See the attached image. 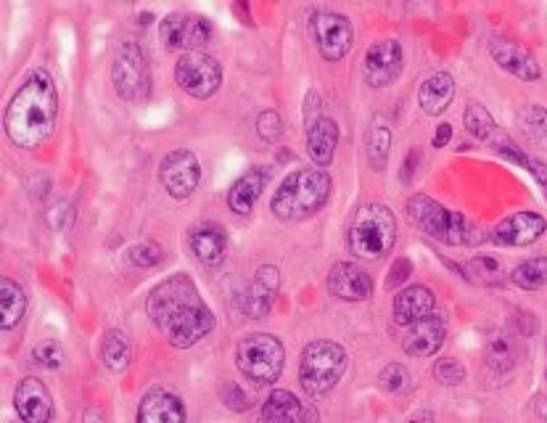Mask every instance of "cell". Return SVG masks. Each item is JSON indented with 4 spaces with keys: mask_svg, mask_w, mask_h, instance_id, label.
I'll use <instances>...</instances> for the list:
<instances>
[{
    "mask_svg": "<svg viewBox=\"0 0 547 423\" xmlns=\"http://www.w3.org/2000/svg\"><path fill=\"white\" fill-rule=\"evenodd\" d=\"M14 408L24 423H51L53 400L48 386L37 376H27L16 384Z\"/></svg>",
    "mask_w": 547,
    "mask_h": 423,
    "instance_id": "cell-18",
    "label": "cell"
},
{
    "mask_svg": "<svg viewBox=\"0 0 547 423\" xmlns=\"http://www.w3.org/2000/svg\"><path fill=\"white\" fill-rule=\"evenodd\" d=\"M159 180L172 199H191L201 183V164L188 149L170 151L159 164Z\"/></svg>",
    "mask_w": 547,
    "mask_h": 423,
    "instance_id": "cell-12",
    "label": "cell"
},
{
    "mask_svg": "<svg viewBox=\"0 0 547 423\" xmlns=\"http://www.w3.org/2000/svg\"><path fill=\"white\" fill-rule=\"evenodd\" d=\"M347 349L331 339H315L302 349L299 360V384L304 394L318 400L333 392L347 373Z\"/></svg>",
    "mask_w": 547,
    "mask_h": 423,
    "instance_id": "cell-6",
    "label": "cell"
},
{
    "mask_svg": "<svg viewBox=\"0 0 547 423\" xmlns=\"http://www.w3.org/2000/svg\"><path fill=\"white\" fill-rule=\"evenodd\" d=\"M162 257V246L156 244V241H143V244H135L127 249V262L135 265V268H154V265L162 262Z\"/></svg>",
    "mask_w": 547,
    "mask_h": 423,
    "instance_id": "cell-35",
    "label": "cell"
},
{
    "mask_svg": "<svg viewBox=\"0 0 547 423\" xmlns=\"http://www.w3.org/2000/svg\"><path fill=\"white\" fill-rule=\"evenodd\" d=\"M402 72V45L397 40H378L368 48L363 61V77L370 88L392 85Z\"/></svg>",
    "mask_w": 547,
    "mask_h": 423,
    "instance_id": "cell-14",
    "label": "cell"
},
{
    "mask_svg": "<svg viewBox=\"0 0 547 423\" xmlns=\"http://www.w3.org/2000/svg\"><path fill=\"white\" fill-rule=\"evenodd\" d=\"M466 270L471 278L481 281L484 286H503L505 283L503 265H500V260H497V257H492V254H479V257H471V260L466 262Z\"/></svg>",
    "mask_w": 547,
    "mask_h": 423,
    "instance_id": "cell-33",
    "label": "cell"
},
{
    "mask_svg": "<svg viewBox=\"0 0 547 423\" xmlns=\"http://www.w3.org/2000/svg\"><path fill=\"white\" fill-rule=\"evenodd\" d=\"M111 85L127 104H138L151 96V67L148 56L135 40H122L111 61Z\"/></svg>",
    "mask_w": 547,
    "mask_h": 423,
    "instance_id": "cell-8",
    "label": "cell"
},
{
    "mask_svg": "<svg viewBox=\"0 0 547 423\" xmlns=\"http://www.w3.org/2000/svg\"><path fill=\"white\" fill-rule=\"evenodd\" d=\"M434 379L444 386H458L466 381V368L455 357H442L434 363Z\"/></svg>",
    "mask_w": 547,
    "mask_h": 423,
    "instance_id": "cell-37",
    "label": "cell"
},
{
    "mask_svg": "<svg viewBox=\"0 0 547 423\" xmlns=\"http://www.w3.org/2000/svg\"><path fill=\"white\" fill-rule=\"evenodd\" d=\"M336 146H339V125L331 117L323 114L307 127V154L318 167H328L333 162Z\"/></svg>",
    "mask_w": 547,
    "mask_h": 423,
    "instance_id": "cell-25",
    "label": "cell"
},
{
    "mask_svg": "<svg viewBox=\"0 0 547 423\" xmlns=\"http://www.w3.org/2000/svg\"><path fill=\"white\" fill-rule=\"evenodd\" d=\"M347 244L357 260H384L397 244V217L392 207H386L381 201L363 204L349 220Z\"/></svg>",
    "mask_w": 547,
    "mask_h": 423,
    "instance_id": "cell-4",
    "label": "cell"
},
{
    "mask_svg": "<svg viewBox=\"0 0 547 423\" xmlns=\"http://www.w3.org/2000/svg\"><path fill=\"white\" fill-rule=\"evenodd\" d=\"M82 423H109V418H106L104 410L88 408L85 413H82Z\"/></svg>",
    "mask_w": 547,
    "mask_h": 423,
    "instance_id": "cell-46",
    "label": "cell"
},
{
    "mask_svg": "<svg viewBox=\"0 0 547 423\" xmlns=\"http://www.w3.org/2000/svg\"><path fill=\"white\" fill-rule=\"evenodd\" d=\"M547 231V220L537 212H516L505 217L489 231V241L497 246H529L540 241Z\"/></svg>",
    "mask_w": 547,
    "mask_h": 423,
    "instance_id": "cell-15",
    "label": "cell"
},
{
    "mask_svg": "<svg viewBox=\"0 0 547 423\" xmlns=\"http://www.w3.org/2000/svg\"><path fill=\"white\" fill-rule=\"evenodd\" d=\"M175 80H178L180 90L193 98H212L222 85V69L217 59H212L209 53L191 51L183 53L175 64Z\"/></svg>",
    "mask_w": 547,
    "mask_h": 423,
    "instance_id": "cell-11",
    "label": "cell"
},
{
    "mask_svg": "<svg viewBox=\"0 0 547 423\" xmlns=\"http://www.w3.org/2000/svg\"><path fill=\"white\" fill-rule=\"evenodd\" d=\"M138 423H185L183 400L167 389H151L138 405Z\"/></svg>",
    "mask_w": 547,
    "mask_h": 423,
    "instance_id": "cell-23",
    "label": "cell"
},
{
    "mask_svg": "<svg viewBox=\"0 0 547 423\" xmlns=\"http://www.w3.org/2000/svg\"><path fill=\"white\" fill-rule=\"evenodd\" d=\"M159 35H162L164 48L170 51H196L199 45L209 43L212 38V24L201 14H167L159 24Z\"/></svg>",
    "mask_w": 547,
    "mask_h": 423,
    "instance_id": "cell-13",
    "label": "cell"
},
{
    "mask_svg": "<svg viewBox=\"0 0 547 423\" xmlns=\"http://www.w3.org/2000/svg\"><path fill=\"white\" fill-rule=\"evenodd\" d=\"M415 164H421V154H418V149L410 151L405 159V172H402V180H405V183H410V180H413Z\"/></svg>",
    "mask_w": 547,
    "mask_h": 423,
    "instance_id": "cell-45",
    "label": "cell"
},
{
    "mask_svg": "<svg viewBox=\"0 0 547 423\" xmlns=\"http://www.w3.org/2000/svg\"><path fill=\"white\" fill-rule=\"evenodd\" d=\"M318 117H323V114H320V96L315 90H310V93H307V101H304V125L310 127Z\"/></svg>",
    "mask_w": 547,
    "mask_h": 423,
    "instance_id": "cell-42",
    "label": "cell"
},
{
    "mask_svg": "<svg viewBox=\"0 0 547 423\" xmlns=\"http://www.w3.org/2000/svg\"><path fill=\"white\" fill-rule=\"evenodd\" d=\"M236 365L257 386H270L281 379L286 349L273 334H246L236 347Z\"/></svg>",
    "mask_w": 547,
    "mask_h": 423,
    "instance_id": "cell-7",
    "label": "cell"
},
{
    "mask_svg": "<svg viewBox=\"0 0 547 423\" xmlns=\"http://www.w3.org/2000/svg\"><path fill=\"white\" fill-rule=\"evenodd\" d=\"M463 122H466L468 133L474 135L476 141H481L484 146L495 151V154L505 156L508 162L521 164V167H532V156L526 154L511 135L505 133L503 127L497 125L495 117L489 114V109H484L481 104H468L466 112H463Z\"/></svg>",
    "mask_w": 547,
    "mask_h": 423,
    "instance_id": "cell-9",
    "label": "cell"
},
{
    "mask_svg": "<svg viewBox=\"0 0 547 423\" xmlns=\"http://www.w3.org/2000/svg\"><path fill=\"white\" fill-rule=\"evenodd\" d=\"M146 312L159 334L175 349H188L215 331V312L201 299L196 283L185 273L172 275L151 289Z\"/></svg>",
    "mask_w": 547,
    "mask_h": 423,
    "instance_id": "cell-1",
    "label": "cell"
},
{
    "mask_svg": "<svg viewBox=\"0 0 547 423\" xmlns=\"http://www.w3.org/2000/svg\"><path fill=\"white\" fill-rule=\"evenodd\" d=\"M302 423H320V413L315 405H304V416Z\"/></svg>",
    "mask_w": 547,
    "mask_h": 423,
    "instance_id": "cell-47",
    "label": "cell"
},
{
    "mask_svg": "<svg viewBox=\"0 0 547 423\" xmlns=\"http://www.w3.org/2000/svg\"><path fill=\"white\" fill-rule=\"evenodd\" d=\"M484 360L495 373H511L518 363V339L511 331H495L484 344Z\"/></svg>",
    "mask_w": 547,
    "mask_h": 423,
    "instance_id": "cell-27",
    "label": "cell"
},
{
    "mask_svg": "<svg viewBox=\"0 0 547 423\" xmlns=\"http://www.w3.org/2000/svg\"><path fill=\"white\" fill-rule=\"evenodd\" d=\"M328 291L341 302H365L373 297V278L355 262H336L328 273Z\"/></svg>",
    "mask_w": 547,
    "mask_h": 423,
    "instance_id": "cell-19",
    "label": "cell"
},
{
    "mask_svg": "<svg viewBox=\"0 0 547 423\" xmlns=\"http://www.w3.org/2000/svg\"><path fill=\"white\" fill-rule=\"evenodd\" d=\"M310 32L320 56L326 61H341L352 51V43H355L352 22L339 11H328V8H318L310 16Z\"/></svg>",
    "mask_w": 547,
    "mask_h": 423,
    "instance_id": "cell-10",
    "label": "cell"
},
{
    "mask_svg": "<svg viewBox=\"0 0 547 423\" xmlns=\"http://www.w3.org/2000/svg\"><path fill=\"white\" fill-rule=\"evenodd\" d=\"M101 360L109 368L111 373H122L133 360V347H130V339H127L125 331L119 328H111L104 334V342H101Z\"/></svg>",
    "mask_w": 547,
    "mask_h": 423,
    "instance_id": "cell-30",
    "label": "cell"
},
{
    "mask_svg": "<svg viewBox=\"0 0 547 423\" xmlns=\"http://www.w3.org/2000/svg\"><path fill=\"white\" fill-rule=\"evenodd\" d=\"M447 339V323L442 315H429L407 328L402 349L410 357H434Z\"/></svg>",
    "mask_w": 547,
    "mask_h": 423,
    "instance_id": "cell-20",
    "label": "cell"
},
{
    "mask_svg": "<svg viewBox=\"0 0 547 423\" xmlns=\"http://www.w3.org/2000/svg\"><path fill=\"white\" fill-rule=\"evenodd\" d=\"M489 56L495 59L497 67L505 69L508 75L518 77V80L537 82L542 77V67L537 64L532 51L524 48L521 43H513V40L505 38H492L489 40Z\"/></svg>",
    "mask_w": 547,
    "mask_h": 423,
    "instance_id": "cell-17",
    "label": "cell"
},
{
    "mask_svg": "<svg viewBox=\"0 0 547 423\" xmlns=\"http://www.w3.org/2000/svg\"><path fill=\"white\" fill-rule=\"evenodd\" d=\"M405 212L413 228H418V231L426 233V236L434 238V241H439V244L468 246L481 241L479 231H476L474 223H471L466 215L442 207L439 201H434L431 196H426V193H415V196H410Z\"/></svg>",
    "mask_w": 547,
    "mask_h": 423,
    "instance_id": "cell-5",
    "label": "cell"
},
{
    "mask_svg": "<svg viewBox=\"0 0 547 423\" xmlns=\"http://www.w3.org/2000/svg\"><path fill=\"white\" fill-rule=\"evenodd\" d=\"M304 402L286 389H275L262 405V423H302Z\"/></svg>",
    "mask_w": 547,
    "mask_h": 423,
    "instance_id": "cell-28",
    "label": "cell"
},
{
    "mask_svg": "<svg viewBox=\"0 0 547 423\" xmlns=\"http://www.w3.org/2000/svg\"><path fill=\"white\" fill-rule=\"evenodd\" d=\"M331 175L323 170H294L273 193L270 212L281 223H302L318 215L331 199Z\"/></svg>",
    "mask_w": 547,
    "mask_h": 423,
    "instance_id": "cell-3",
    "label": "cell"
},
{
    "mask_svg": "<svg viewBox=\"0 0 547 423\" xmlns=\"http://www.w3.org/2000/svg\"><path fill=\"white\" fill-rule=\"evenodd\" d=\"M529 172H532V178L537 180V186L542 188V193H545L547 199V164L532 156V167H529Z\"/></svg>",
    "mask_w": 547,
    "mask_h": 423,
    "instance_id": "cell-43",
    "label": "cell"
},
{
    "mask_svg": "<svg viewBox=\"0 0 547 423\" xmlns=\"http://www.w3.org/2000/svg\"><path fill=\"white\" fill-rule=\"evenodd\" d=\"M32 363L45 368V371H59L64 365V349L56 342H43L32 349Z\"/></svg>",
    "mask_w": 547,
    "mask_h": 423,
    "instance_id": "cell-38",
    "label": "cell"
},
{
    "mask_svg": "<svg viewBox=\"0 0 547 423\" xmlns=\"http://www.w3.org/2000/svg\"><path fill=\"white\" fill-rule=\"evenodd\" d=\"M59 119V90L45 69H35L6 109V135L16 149H37L48 141Z\"/></svg>",
    "mask_w": 547,
    "mask_h": 423,
    "instance_id": "cell-2",
    "label": "cell"
},
{
    "mask_svg": "<svg viewBox=\"0 0 547 423\" xmlns=\"http://www.w3.org/2000/svg\"><path fill=\"white\" fill-rule=\"evenodd\" d=\"M410 273H413V265H410V260L400 257V260H397L392 265V270H389V278H386V286H389V289H397L400 283H405L407 278H410Z\"/></svg>",
    "mask_w": 547,
    "mask_h": 423,
    "instance_id": "cell-41",
    "label": "cell"
},
{
    "mask_svg": "<svg viewBox=\"0 0 547 423\" xmlns=\"http://www.w3.org/2000/svg\"><path fill=\"white\" fill-rule=\"evenodd\" d=\"M267 180H270V167H254L246 175L230 186L228 191V207L236 212V215H249L254 209V204L259 201L262 191H265Z\"/></svg>",
    "mask_w": 547,
    "mask_h": 423,
    "instance_id": "cell-24",
    "label": "cell"
},
{
    "mask_svg": "<svg viewBox=\"0 0 547 423\" xmlns=\"http://www.w3.org/2000/svg\"><path fill=\"white\" fill-rule=\"evenodd\" d=\"M278 289H281V273H278V268L275 265H262L252 278V283L241 294V310L254 320L267 318L275 305Z\"/></svg>",
    "mask_w": 547,
    "mask_h": 423,
    "instance_id": "cell-16",
    "label": "cell"
},
{
    "mask_svg": "<svg viewBox=\"0 0 547 423\" xmlns=\"http://www.w3.org/2000/svg\"><path fill=\"white\" fill-rule=\"evenodd\" d=\"M437 297L429 286H407L394 297V323L397 326H413L418 320L434 315Z\"/></svg>",
    "mask_w": 547,
    "mask_h": 423,
    "instance_id": "cell-22",
    "label": "cell"
},
{
    "mask_svg": "<svg viewBox=\"0 0 547 423\" xmlns=\"http://www.w3.org/2000/svg\"><path fill=\"white\" fill-rule=\"evenodd\" d=\"M410 423H434V413H429V410H423V413H418V416H415Z\"/></svg>",
    "mask_w": 547,
    "mask_h": 423,
    "instance_id": "cell-48",
    "label": "cell"
},
{
    "mask_svg": "<svg viewBox=\"0 0 547 423\" xmlns=\"http://www.w3.org/2000/svg\"><path fill=\"white\" fill-rule=\"evenodd\" d=\"M378 386L384 389L386 394H400L410 386V373L402 363H389L384 371L378 373Z\"/></svg>",
    "mask_w": 547,
    "mask_h": 423,
    "instance_id": "cell-36",
    "label": "cell"
},
{
    "mask_svg": "<svg viewBox=\"0 0 547 423\" xmlns=\"http://www.w3.org/2000/svg\"><path fill=\"white\" fill-rule=\"evenodd\" d=\"M257 135L262 143H275L283 135V119L275 109H265L257 119Z\"/></svg>",
    "mask_w": 547,
    "mask_h": 423,
    "instance_id": "cell-39",
    "label": "cell"
},
{
    "mask_svg": "<svg viewBox=\"0 0 547 423\" xmlns=\"http://www.w3.org/2000/svg\"><path fill=\"white\" fill-rule=\"evenodd\" d=\"M511 281L524 291L542 289L547 283V257H532V260L516 265L511 273Z\"/></svg>",
    "mask_w": 547,
    "mask_h": 423,
    "instance_id": "cell-32",
    "label": "cell"
},
{
    "mask_svg": "<svg viewBox=\"0 0 547 423\" xmlns=\"http://www.w3.org/2000/svg\"><path fill=\"white\" fill-rule=\"evenodd\" d=\"M27 312V294L16 281L3 278L0 281V328L11 331V328L24 318Z\"/></svg>",
    "mask_w": 547,
    "mask_h": 423,
    "instance_id": "cell-29",
    "label": "cell"
},
{
    "mask_svg": "<svg viewBox=\"0 0 547 423\" xmlns=\"http://www.w3.org/2000/svg\"><path fill=\"white\" fill-rule=\"evenodd\" d=\"M220 400L225 402V408L236 410V413H244V410H249V397H246L244 389H241L238 384H233V381H228V384L220 386Z\"/></svg>",
    "mask_w": 547,
    "mask_h": 423,
    "instance_id": "cell-40",
    "label": "cell"
},
{
    "mask_svg": "<svg viewBox=\"0 0 547 423\" xmlns=\"http://www.w3.org/2000/svg\"><path fill=\"white\" fill-rule=\"evenodd\" d=\"M518 125L534 143L547 149V109L540 104H529L518 112Z\"/></svg>",
    "mask_w": 547,
    "mask_h": 423,
    "instance_id": "cell-34",
    "label": "cell"
},
{
    "mask_svg": "<svg viewBox=\"0 0 547 423\" xmlns=\"http://www.w3.org/2000/svg\"><path fill=\"white\" fill-rule=\"evenodd\" d=\"M450 138H452V125L450 122H442V125L437 127V133H434V149H444V146H447V143H450Z\"/></svg>",
    "mask_w": 547,
    "mask_h": 423,
    "instance_id": "cell-44",
    "label": "cell"
},
{
    "mask_svg": "<svg viewBox=\"0 0 547 423\" xmlns=\"http://www.w3.org/2000/svg\"><path fill=\"white\" fill-rule=\"evenodd\" d=\"M193 257L204 265V268H220L228 254V236L217 223L196 225L188 236Z\"/></svg>",
    "mask_w": 547,
    "mask_h": 423,
    "instance_id": "cell-21",
    "label": "cell"
},
{
    "mask_svg": "<svg viewBox=\"0 0 547 423\" xmlns=\"http://www.w3.org/2000/svg\"><path fill=\"white\" fill-rule=\"evenodd\" d=\"M452 98H455V80H452L450 72H437V75L426 77L418 88V106L429 117H439L442 112H447Z\"/></svg>",
    "mask_w": 547,
    "mask_h": 423,
    "instance_id": "cell-26",
    "label": "cell"
},
{
    "mask_svg": "<svg viewBox=\"0 0 547 423\" xmlns=\"http://www.w3.org/2000/svg\"><path fill=\"white\" fill-rule=\"evenodd\" d=\"M389 149H392V130L386 127L384 119H373V125H370L368 135H365V154H368L370 167L376 172L386 170Z\"/></svg>",
    "mask_w": 547,
    "mask_h": 423,
    "instance_id": "cell-31",
    "label": "cell"
}]
</instances>
